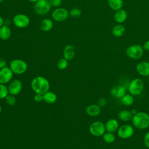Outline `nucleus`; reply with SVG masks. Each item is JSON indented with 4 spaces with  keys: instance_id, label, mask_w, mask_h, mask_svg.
Masks as SVG:
<instances>
[{
    "instance_id": "1",
    "label": "nucleus",
    "mask_w": 149,
    "mask_h": 149,
    "mask_svg": "<svg viewBox=\"0 0 149 149\" xmlns=\"http://www.w3.org/2000/svg\"><path fill=\"white\" fill-rule=\"evenodd\" d=\"M31 87L35 93L43 95L49 90L50 84L48 80L44 77L37 76L32 80Z\"/></svg>"
},
{
    "instance_id": "2",
    "label": "nucleus",
    "mask_w": 149,
    "mask_h": 149,
    "mask_svg": "<svg viewBox=\"0 0 149 149\" xmlns=\"http://www.w3.org/2000/svg\"><path fill=\"white\" fill-rule=\"evenodd\" d=\"M133 126L140 130H144L149 126V115L144 112H137L133 116Z\"/></svg>"
},
{
    "instance_id": "3",
    "label": "nucleus",
    "mask_w": 149,
    "mask_h": 149,
    "mask_svg": "<svg viewBox=\"0 0 149 149\" xmlns=\"http://www.w3.org/2000/svg\"><path fill=\"white\" fill-rule=\"evenodd\" d=\"M9 68L13 74H22L26 72L28 65L24 61L20 59H15L10 62Z\"/></svg>"
},
{
    "instance_id": "4",
    "label": "nucleus",
    "mask_w": 149,
    "mask_h": 149,
    "mask_svg": "<svg viewBox=\"0 0 149 149\" xmlns=\"http://www.w3.org/2000/svg\"><path fill=\"white\" fill-rule=\"evenodd\" d=\"M144 83L140 78H135L132 80L128 86V90L132 95H139L143 91Z\"/></svg>"
},
{
    "instance_id": "5",
    "label": "nucleus",
    "mask_w": 149,
    "mask_h": 149,
    "mask_svg": "<svg viewBox=\"0 0 149 149\" xmlns=\"http://www.w3.org/2000/svg\"><path fill=\"white\" fill-rule=\"evenodd\" d=\"M144 49L140 45L135 44L128 47L126 49V54L130 59H139L143 55Z\"/></svg>"
},
{
    "instance_id": "6",
    "label": "nucleus",
    "mask_w": 149,
    "mask_h": 149,
    "mask_svg": "<svg viewBox=\"0 0 149 149\" xmlns=\"http://www.w3.org/2000/svg\"><path fill=\"white\" fill-rule=\"evenodd\" d=\"M89 132L93 136H102L106 132L105 124H104L101 121H95L90 125L89 127Z\"/></svg>"
},
{
    "instance_id": "7",
    "label": "nucleus",
    "mask_w": 149,
    "mask_h": 149,
    "mask_svg": "<svg viewBox=\"0 0 149 149\" xmlns=\"http://www.w3.org/2000/svg\"><path fill=\"white\" fill-rule=\"evenodd\" d=\"M51 7V6L48 0H38L35 2L34 8L36 13L44 15L49 12Z\"/></svg>"
},
{
    "instance_id": "8",
    "label": "nucleus",
    "mask_w": 149,
    "mask_h": 149,
    "mask_svg": "<svg viewBox=\"0 0 149 149\" xmlns=\"http://www.w3.org/2000/svg\"><path fill=\"white\" fill-rule=\"evenodd\" d=\"M29 17L22 13H19L15 15L13 18V23L14 25L20 29H23L27 27L30 23Z\"/></svg>"
},
{
    "instance_id": "9",
    "label": "nucleus",
    "mask_w": 149,
    "mask_h": 149,
    "mask_svg": "<svg viewBox=\"0 0 149 149\" xmlns=\"http://www.w3.org/2000/svg\"><path fill=\"white\" fill-rule=\"evenodd\" d=\"M134 129L130 125H123L119 127L117 133L118 136L123 139H127L132 137L134 134Z\"/></svg>"
},
{
    "instance_id": "10",
    "label": "nucleus",
    "mask_w": 149,
    "mask_h": 149,
    "mask_svg": "<svg viewBox=\"0 0 149 149\" xmlns=\"http://www.w3.org/2000/svg\"><path fill=\"white\" fill-rule=\"evenodd\" d=\"M69 13L67 9L63 8H56L52 12V18L56 22H63L68 19Z\"/></svg>"
},
{
    "instance_id": "11",
    "label": "nucleus",
    "mask_w": 149,
    "mask_h": 149,
    "mask_svg": "<svg viewBox=\"0 0 149 149\" xmlns=\"http://www.w3.org/2000/svg\"><path fill=\"white\" fill-rule=\"evenodd\" d=\"M9 94L13 95H17L22 90V83L20 80L15 79L11 81L8 86Z\"/></svg>"
},
{
    "instance_id": "12",
    "label": "nucleus",
    "mask_w": 149,
    "mask_h": 149,
    "mask_svg": "<svg viewBox=\"0 0 149 149\" xmlns=\"http://www.w3.org/2000/svg\"><path fill=\"white\" fill-rule=\"evenodd\" d=\"M13 74V73L9 67L6 66L0 69V83L5 84L11 81Z\"/></svg>"
},
{
    "instance_id": "13",
    "label": "nucleus",
    "mask_w": 149,
    "mask_h": 149,
    "mask_svg": "<svg viewBox=\"0 0 149 149\" xmlns=\"http://www.w3.org/2000/svg\"><path fill=\"white\" fill-rule=\"evenodd\" d=\"M136 69L140 75L146 77L149 76V62H140L137 64Z\"/></svg>"
},
{
    "instance_id": "14",
    "label": "nucleus",
    "mask_w": 149,
    "mask_h": 149,
    "mask_svg": "<svg viewBox=\"0 0 149 149\" xmlns=\"http://www.w3.org/2000/svg\"><path fill=\"white\" fill-rule=\"evenodd\" d=\"M110 94L116 98H121L126 94V88L122 85H115L110 89Z\"/></svg>"
},
{
    "instance_id": "15",
    "label": "nucleus",
    "mask_w": 149,
    "mask_h": 149,
    "mask_svg": "<svg viewBox=\"0 0 149 149\" xmlns=\"http://www.w3.org/2000/svg\"><path fill=\"white\" fill-rule=\"evenodd\" d=\"M105 127L106 132L114 133L117 131L119 128L118 122L115 119H109L105 123Z\"/></svg>"
},
{
    "instance_id": "16",
    "label": "nucleus",
    "mask_w": 149,
    "mask_h": 149,
    "mask_svg": "<svg viewBox=\"0 0 149 149\" xmlns=\"http://www.w3.org/2000/svg\"><path fill=\"white\" fill-rule=\"evenodd\" d=\"M76 53L75 48L72 45H67L65 47L63 51V58L68 61H70L73 59Z\"/></svg>"
},
{
    "instance_id": "17",
    "label": "nucleus",
    "mask_w": 149,
    "mask_h": 149,
    "mask_svg": "<svg viewBox=\"0 0 149 149\" xmlns=\"http://www.w3.org/2000/svg\"><path fill=\"white\" fill-rule=\"evenodd\" d=\"M86 113L90 116H97L101 113V108L97 104H91L86 108Z\"/></svg>"
},
{
    "instance_id": "18",
    "label": "nucleus",
    "mask_w": 149,
    "mask_h": 149,
    "mask_svg": "<svg viewBox=\"0 0 149 149\" xmlns=\"http://www.w3.org/2000/svg\"><path fill=\"white\" fill-rule=\"evenodd\" d=\"M127 19V12L124 9H120L115 12L114 14V19L118 23H122Z\"/></svg>"
},
{
    "instance_id": "19",
    "label": "nucleus",
    "mask_w": 149,
    "mask_h": 149,
    "mask_svg": "<svg viewBox=\"0 0 149 149\" xmlns=\"http://www.w3.org/2000/svg\"><path fill=\"white\" fill-rule=\"evenodd\" d=\"M54 26V23L52 20L46 18L41 20L40 23V29L43 31H48L51 30Z\"/></svg>"
},
{
    "instance_id": "20",
    "label": "nucleus",
    "mask_w": 149,
    "mask_h": 149,
    "mask_svg": "<svg viewBox=\"0 0 149 149\" xmlns=\"http://www.w3.org/2000/svg\"><path fill=\"white\" fill-rule=\"evenodd\" d=\"M12 34L10 29L8 26L3 25L0 27V39L2 40H7L9 39Z\"/></svg>"
},
{
    "instance_id": "21",
    "label": "nucleus",
    "mask_w": 149,
    "mask_h": 149,
    "mask_svg": "<svg viewBox=\"0 0 149 149\" xmlns=\"http://www.w3.org/2000/svg\"><path fill=\"white\" fill-rule=\"evenodd\" d=\"M118 118L123 122H128L132 119L133 115L132 114L131 112L128 110H122L120 111L118 115Z\"/></svg>"
},
{
    "instance_id": "22",
    "label": "nucleus",
    "mask_w": 149,
    "mask_h": 149,
    "mask_svg": "<svg viewBox=\"0 0 149 149\" xmlns=\"http://www.w3.org/2000/svg\"><path fill=\"white\" fill-rule=\"evenodd\" d=\"M126 31L125 27L121 24L115 25L112 30V34L116 37H119L122 36Z\"/></svg>"
},
{
    "instance_id": "23",
    "label": "nucleus",
    "mask_w": 149,
    "mask_h": 149,
    "mask_svg": "<svg viewBox=\"0 0 149 149\" xmlns=\"http://www.w3.org/2000/svg\"><path fill=\"white\" fill-rule=\"evenodd\" d=\"M107 2L110 8L115 11L122 9L123 5V0H107Z\"/></svg>"
},
{
    "instance_id": "24",
    "label": "nucleus",
    "mask_w": 149,
    "mask_h": 149,
    "mask_svg": "<svg viewBox=\"0 0 149 149\" xmlns=\"http://www.w3.org/2000/svg\"><path fill=\"white\" fill-rule=\"evenodd\" d=\"M43 99L44 101L48 104H53L56 102L57 96L54 92L48 91L43 94Z\"/></svg>"
},
{
    "instance_id": "25",
    "label": "nucleus",
    "mask_w": 149,
    "mask_h": 149,
    "mask_svg": "<svg viewBox=\"0 0 149 149\" xmlns=\"http://www.w3.org/2000/svg\"><path fill=\"white\" fill-rule=\"evenodd\" d=\"M134 101V98L133 95L130 94H125L121 98L122 103L126 106L132 105Z\"/></svg>"
},
{
    "instance_id": "26",
    "label": "nucleus",
    "mask_w": 149,
    "mask_h": 149,
    "mask_svg": "<svg viewBox=\"0 0 149 149\" xmlns=\"http://www.w3.org/2000/svg\"><path fill=\"white\" fill-rule=\"evenodd\" d=\"M102 138L104 141L108 144H111L115 140V136L113 133L107 132L102 135Z\"/></svg>"
},
{
    "instance_id": "27",
    "label": "nucleus",
    "mask_w": 149,
    "mask_h": 149,
    "mask_svg": "<svg viewBox=\"0 0 149 149\" xmlns=\"http://www.w3.org/2000/svg\"><path fill=\"white\" fill-rule=\"evenodd\" d=\"M8 94L9 91L8 86L4 84L0 83V99H5Z\"/></svg>"
},
{
    "instance_id": "28",
    "label": "nucleus",
    "mask_w": 149,
    "mask_h": 149,
    "mask_svg": "<svg viewBox=\"0 0 149 149\" xmlns=\"http://www.w3.org/2000/svg\"><path fill=\"white\" fill-rule=\"evenodd\" d=\"M56 66L59 70H64L68 66V61L64 58H61L58 61Z\"/></svg>"
},
{
    "instance_id": "29",
    "label": "nucleus",
    "mask_w": 149,
    "mask_h": 149,
    "mask_svg": "<svg viewBox=\"0 0 149 149\" xmlns=\"http://www.w3.org/2000/svg\"><path fill=\"white\" fill-rule=\"evenodd\" d=\"M6 103L9 106H13L16 103V98L15 95L8 94L5 98Z\"/></svg>"
},
{
    "instance_id": "30",
    "label": "nucleus",
    "mask_w": 149,
    "mask_h": 149,
    "mask_svg": "<svg viewBox=\"0 0 149 149\" xmlns=\"http://www.w3.org/2000/svg\"><path fill=\"white\" fill-rule=\"evenodd\" d=\"M69 13V15L73 17H78L81 15V12L80 9L77 8H74L72 9Z\"/></svg>"
},
{
    "instance_id": "31",
    "label": "nucleus",
    "mask_w": 149,
    "mask_h": 149,
    "mask_svg": "<svg viewBox=\"0 0 149 149\" xmlns=\"http://www.w3.org/2000/svg\"><path fill=\"white\" fill-rule=\"evenodd\" d=\"M49 2L51 6L58 7L62 3V0H49Z\"/></svg>"
},
{
    "instance_id": "32",
    "label": "nucleus",
    "mask_w": 149,
    "mask_h": 149,
    "mask_svg": "<svg viewBox=\"0 0 149 149\" xmlns=\"http://www.w3.org/2000/svg\"><path fill=\"white\" fill-rule=\"evenodd\" d=\"M107 104V99L105 98H101L98 100V102H97V105L100 107V108H102V107H104Z\"/></svg>"
},
{
    "instance_id": "33",
    "label": "nucleus",
    "mask_w": 149,
    "mask_h": 149,
    "mask_svg": "<svg viewBox=\"0 0 149 149\" xmlns=\"http://www.w3.org/2000/svg\"><path fill=\"white\" fill-rule=\"evenodd\" d=\"M144 143L146 147L149 149V131L146 133L144 137Z\"/></svg>"
},
{
    "instance_id": "34",
    "label": "nucleus",
    "mask_w": 149,
    "mask_h": 149,
    "mask_svg": "<svg viewBox=\"0 0 149 149\" xmlns=\"http://www.w3.org/2000/svg\"><path fill=\"white\" fill-rule=\"evenodd\" d=\"M33 99H34V100L36 102H41L42 101L44 100V99H43V95L36 93V94L34 95Z\"/></svg>"
},
{
    "instance_id": "35",
    "label": "nucleus",
    "mask_w": 149,
    "mask_h": 149,
    "mask_svg": "<svg viewBox=\"0 0 149 149\" xmlns=\"http://www.w3.org/2000/svg\"><path fill=\"white\" fill-rule=\"evenodd\" d=\"M6 61L2 58H0V69L5 68L6 66Z\"/></svg>"
},
{
    "instance_id": "36",
    "label": "nucleus",
    "mask_w": 149,
    "mask_h": 149,
    "mask_svg": "<svg viewBox=\"0 0 149 149\" xmlns=\"http://www.w3.org/2000/svg\"><path fill=\"white\" fill-rule=\"evenodd\" d=\"M143 48L145 50H147V51H149V40L146 41L144 44H143Z\"/></svg>"
},
{
    "instance_id": "37",
    "label": "nucleus",
    "mask_w": 149,
    "mask_h": 149,
    "mask_svg": "<svg viewBox=\"0 0 149 149\" xmlns=\"http://www.w3.org/2000/svg\"><path fill=\"white\" fill-rule=\"evenodd\" d=\"M3 24H4V20L1 16H0V27L2 26Z\"/></svg>"
},
{
    "instance_id": "38",
    "label": "nucleus",
    "mask_w": 149,
    "mask_h": 149,
    "mask_svg": "<svg viewBox=\"0 0 149 149\" xmlns=\"http://www.w3.org/2000/svg\"><path fill=\"white\" fill-rule=\"evenodd\" d=\"M130 112H131L132 114L133 115V116L134 115H135V114L137 112V110H136V109H132L130 111Z\"/></svg>"
},
{
    "instance_id": "39",
    "label": "nucleus",
    "mask_w": 149,
    "mask_h": 149,
    "mask_svg": "<svg viewBox=\"0 0 149 149\" xmlns=\"http://www.w3.org/2000/svg\"><path fill=\"white\" fill-rule=\"evenodd\" d=\"M30 2H36L37 1H38V0H28Z\"/></svg>"
},
{
    "instance_id": "40",
    "label": "nucleus",
    "mask_w": 149,
    "mask_h": 149,
    "mask_svg": "<svg viewBox=\"0 0 149 149\" xmlns=\"http://www.w3.org/2000/svg\"><path fill=\"white\" fill-rule=\"evenodd\" d=\"M1 112H2V107H1V106L0 105V114H1Z\"/></svg>"
},
{
    "instance_id": "41",
    "label": "nucleus",
    "mask_w": 149,
    "mask_h": 149,
    "mask_svg": "<svg viewBox=\"0 0 149 149\" xmlns=\"http://www.w3.org/2000/svg\"><path fill=\"white\" fill-rule=\"evenodd\" d=\"M3 1H4V0H0V3H2V2H3Z\"/></svg>"
}]
</instances>
